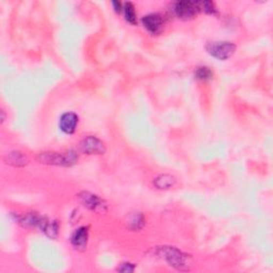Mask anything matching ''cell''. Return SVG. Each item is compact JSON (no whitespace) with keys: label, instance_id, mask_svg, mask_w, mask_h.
<instances>
[{"label":"cell","instance_id":"6da1fadb","mask_svg":"<svg viewBox=\"0 0 273 273\" xmlns=\"http://www.w3.org/2000/svg\"><path fill=\"white\" fill-rule=\"evenodd\" d=\"M38 160L44 165L72 167L78 161V156L73 150H69L66 153L44 152L39 155Z\"/></svg>","mask_w":273,"mask_h":273},{"label":"cell","instance_id":"7a4b0ae2","mask_svg":"<svg viewBox=\"0 0 273 273\" xmlns=\"http://www.w3.org/2000/svg\"><path fill=\"white\" fill-rule=\"evenodd\" d=\"M158 256L164 258L168 264L174 267L175 269L184 270L187 267L188 255L173 247H161L157 251Z\"/></svg>","mask_w":273,"mask_h":273},{"label":"cell","instance_id":"3957f363","mask_svg":"<svg viewBox=\"0 0 273 273\" xmlns=\"http://www.w3.org/2000/svg\"><path fill=\"white\" fill-rule=\"evenodd\" d=\"M206 50L211 57L224 61L233 57L236 51V45L231 42H211L206 46Z\"/></svg>","mask_w":273,"mask_h":273},{"label":"cell","instance_id":"277c9868","mask_svg":"<svg viewBox=\"0 0 273 273\" xmlns=\"http://www.w3.org/2000/svg\"><path fill=\"white\" fill-rule=\"evenodd\" d=\"M173 13L182 20H190L200 12L196 1H177L173 5Z\"/></svg>","mask_w":273,"mask_h":273},{"label":"cell","instance_id":"5b68a950","mask_svg":"<svg viewBox=\"0 0 273 273\" xmlns=\"http://www.w3.org/2000/svg\"><path fill=\"white\" fill-rule=\"evenodd\" d=\"M79 148L81 152L86 155H103L106 152L105 143L94 136H89L81 140Z\"/></svg>","mask_w":273,"mask_h":273},{"label":"cell","instance_id":"8992f818","mask_svg":"<svg viewBox=\"0 0 273 273\" xmlns=\"http://www.w3.org/2000/svg\"><path fill=\"white\" fill-rule=\"evenodd\" d=\"M142 25L150 34H159L164 30L165 20L158 13L147 14L142 17Z\"/></svg>","mask_w":273,"mask_h":273},{"label":"cell","instance_id":"52a82bcc","mask_svg":"<svg viewBox=\"0 0 273 273\" xmlns=\"http://www.w3.org/2000/svg\"><path fill=\"white\" fill-rule=\"evenodd\" d=\"M79 123V118L76 113L74 112H66L62 114L59 122L60 129L66 133V135H73L76 131L77 126Z\"/></svg>","mask_w":273,"mask_h":273},{"label":"cell","instance_id":"ba28073f","mask_svg":"<svg viewBox=\"0 0 273 273\" xmlns=\"http://www.w3.org/2000/svg\"><path fill=\"white\" fill-rule=\"evenodd\" d=\"M89 241V229L86 226H81L74 231L71 237V243L72 246L79 250V251H84L88 246Z\"/></svg>","mask_w":273,"mask_h":273},{"label":"cell","instance_id":"9c48e42d","mask_svg":"<svg viewBox=\"0 0 273 273\" xmlns=\"http://www.w3.org/2000/svg\"><path fill=\"white\" fill-rule=\"evenodd\" d=\"M81 204L92 211H98L103 209L104 202L97 195L90 192H81L78 195Z\"/></svg>","mask_w":273,"mask_h":273},{"label":"cell","instance_id":"30bf717a","mask_svg":"<svg viewBox=\"0 0 273 273\" xmlns=\"http://www.w3.org/2000/svg\"><path fill=\"white\" fill-rule=\"evenodd\" d=\"M4 162L7 165L13 166L15 168L26 167L29 162L28 157L21 152H12L4 157Z\"/></svg>","mask_w":273,"mask_h":273},{"label":"cell","instance_id":"8fae6325","mask_svg":"<svg viewBox=\"0 0 273 273\" xmlns=\"http://www.w3.org/2000/svg\"><path fill=\"white\" fill-rule=\"evenodd\" d=\"M153 184L157 189H162V190L171 189L172 187L175 186L176 178L173 175H169V174H162V175H159L158 177H156L154 179Z\"/></svg>","mask_w":273,"mask_h":273},{"label":"cell","instance_id":"7c38bea8","mask_svg":"<svg viewBox=\"0 0 273 273\" xmlns=\"http://www.w3.org/2000/svg\"><path fill=\"white\" fill-rule=\"evenodd\" d=\"M43 219L44 218L39 216L38 213L30 212V213H26L25 216L20 217L19 223L22 226H25V228H34V226H39L40 228Z\"/></svg>","mask_w":273,"mask_h":273},{"label":"cell","instance_id":"4fadbf2b","mask_svg":"<svg viewBox=\"0 0 273 273\" xmlns=\"http://www.w3.org/2000/svg\"><path fill=\"white\" fill-rule=\"evenodd\" d=\"M40 229L49 238H57L59 235V224L56 221H49V220L44 218L40 225Z\"/></svg>","mask_w":273,"mask_h":273},{"label":"cell","instance_id":"5bb4252c","mask_svg":"<svg viewBox=\"0 0 273 273\" xmlns=\"http://www.w3.org/2000/svg\"><path fill=\"white\" fill-rule=\"evenodd\" d=\"M123 10H124L125 20L131 25H137L138 21H137V13L135 10V5H133L131 2H125L123 5Z\"/></svg>","mask_w":273,"mask_h":273},{"label":"cell","instance_id":"9a60e30c","mask_svg":"<svg viewBox=\"0 0 273 273\" xmlns=\"http://www.w3.org/2000/svg\"><path fill=\"white\" fill-rule=\"evenodd\" d=\"M194 76L197 80L208 81L213 77V73L211 69L207 66H200L195 69Z\"/></svg>","mask_w":273,"mask_h":273},{"label":"cell","instance_id":"2e32d148","mask_svg":"<svg viewBox=\"0 0 273 273\" xmlns=\"http://www.w3.org/2000/svg\"><path fill=\"white\" fill-rule=\"evenodd\" d=\"M199 3V10L209 15H217L218 9L216 7V3L212 1H201Z\"/></svg>","mask_w":273,"mask_h":273},{"label":"cell","instance_id":"e0dca14e","mask_svg":"<svg viewBox=\"0 0 273 273\" xmlns=\"http://www.w3.org/2000/svg\"><path fill=\"white\" fill-rule=\"evenodd\" d=\"M128 224H129V228L133 231L140 230L144 225V218L142 214H135V216H132L130 218Z\"/></svg>","mask_w":273,"mask_h":273},{"label":"cell","instance_id":"ac0fdd59","mask_svg":"<svg viewBox=\"0 0 273 273\" xmlns=\"http://www.w3.org/2000/svg\"><path fill=\"white\" fill-rule=\"evenodd\" d=\"M135 268H136L135 265L129 264V263H124V264H122V265L119 266L118 271L128 273V272H133V271H135Z\"/></svg>","mask_w":273,"mask_h":273},{"label":"cell","instance_id":"d6986e66","mask_svg":"<svg viewBox=\"0 0 273 273\" xmlns=\"http://www.w3.org/2000/svg\"><path fill=\"white\" fill-rule=\"evenodd\" d=\"M111 4H112V7H113L114 11L117 13H121V11L123 10V5H122V3L120 1H112Z\"/></svg>","mask_w":273,"mask_h":273}]
</instances>
